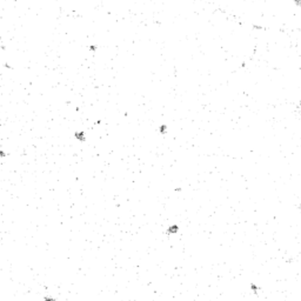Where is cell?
Returning a JSON list of instances; mask_svg holds the SVG:
<instances>
[{"instance_id": "cell-1", "label": "cell", "mask_w": 301, "mask_h": 301, "mask_svg": "<svg viewBox=\"0 0 301 301\" xmlns=\"http://www.w3.org/2000/svg\"><path fill=\"white\" fill-rule=\"evenodd\" d=\"M178 231H179V227H178L176 225H173V226H171V227L168 228L167 233H168V234H175V233H178Z\"/></svg>"}, {"instance_id": "cell-2", "label": "cell", "mask_w": 301, "mask_h": 301, "mask_svg": "<svg viewBox=\"0 0 301 301\" xmlns=\"http://www.w3.org/2000/svg\"><path fill=\"white\" fill-rule=\"evenodd\" d=\"M166 131H167V127L165 126V125H161V127H160V133H166Z\"/></svg>"}, {"instance_id": "cell-3", "label": "cell", "mask_w": 301, "mask_h": 301, "mask_svg": "<svg viewBox=\"0 0 301 301\" xmlns=\"http://www.w3.org/2000/svg\"><path fill=\"white\" fill-rule=\"evenodd\" d=\"M294 1H295V4H296L297 6H300V7H301V0H294Z\"/></svg>"}, {"instance_id": "cell-4", "label": "cell", "mask_w": 301, "mask_h": 301, "mask_svg": "<svg viewBox=\"0 0 301 301\" xmlns=\"http://www.w3.org/2000/svg\"><path fill=\"white\" fill-rule=\"evenodd\" d=\"M250 288H252L253 290H258V287H256V286H254V285H252V286H250Z\"/></svg>"}, {"instance_id": "cell-5", "label": "cell", "mask_w": 301, "mask_h": 301, "mask_svg": "<svg viewBox=\"0 0 301 301\" xmlns=\"http://www.w3.org/2000/svg\"><path fill=\"white\" fill-rule=\"evenodd\" d=\"M300 208H301V205H300Z\"/></svg>"}, {"instance_id": "cell-6", "label": "cell", "mask_w": 301, "mask_h": 301, "mask_svg": "<svg viewBox=\"0 0 301 301\" xmlns=\"http://www.w3.org/2000/svg\"><path fill=\"white\" fill-rule=\"evenodd\" d=\"M300 105H301V102H300Z\"/></svg>"}]
</instances>
